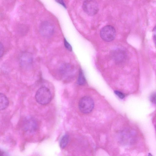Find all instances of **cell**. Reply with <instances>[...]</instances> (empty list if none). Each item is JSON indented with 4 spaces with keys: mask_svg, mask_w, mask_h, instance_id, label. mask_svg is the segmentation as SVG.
<instances>
[{
    "mask_svg": "<svg viewBox=\"0 0 156 156\" xmlns=\"http://www.w3.org/2000/svg\"><path fill=\"white\" fill-rule=\"evenodd\" d=\"M148 156H153L150 153L148 154Z\"/></svg>",
    "mask_w": 156,
    "mask_h": 156,
    "instance_id": "20",
    "label": "cell"
},
{
    "mask_svg": "<svg viewBox=\"0 0 156 156\" xmlns=\"http://www.w3.org/2000/svg\"><path fill=\"white\" fill-rule=\"evenodd\" d=\"M75 70L72 65L69 64L63 65L60 68V72L64 80L71 78L73 75Z\"/></svg>",
    "mask_w": 156,
    "mask_h": 156,
    "instance_id": "7",
    "label": "cell"
},
{
    "mask_svg": "<svg viewBox=\"0 0 156 156\" xmlns=\"http://www.w3.org/2000/svg\"><path fill=\"white\" fill-rule=\"evenodd\" d=\"M0 156H9V154L6 151L0 148Z\"/></svg>",
    "mask_w": 156,
    "mask_h": 156,
    "instance_id": "15",
    "label": "cell"
},
{
    "mask_svg": "<svg viewBox=\"0 0 156 156\" xmlns=\"http://www.w3.org/2000/svg\"><path fill=\"white\" fill-rule=\"evenodd\" d=\"M23 125L24 130L30 133L36 131L38 126L36 120L31 117H27L23 121Z\"/></svg>",
    "mask_w": 156,
    "mask_h": 156,
    "instance_id": "6",
    "label": "cell"
},
{
    "mask_svg": "<svg viewBox=\"0 0 156 156\" xmlns=\"http://www.w3.org/2000/svg\"><path fill=\"white\" fill-rule=\"evenodd\" d=\"M83 9L88 15L93 16L95 15L99 10L97 2L94 0H86L83 4Z\"/></svg>",
    "mask_w": 156,
    "mask_h": 156,
    "instance_id": "5",
    "label": "cell"
},
{
    "mask_svg": "<svg viewBox=\"0 0 156 156\" xmlns=\"http://www.w3.org/2000/svg\"><path fill=\"white\" fill-rule=\"evenodd\" d=\"M78 106L81 112L85 114L88 113L90 112L94 108V101L90 97L84 96L80 100Z\"/></svg>",
    "mask_w": 156,
    "mask_h": 156,
    "instance_id": "2",
    "label": "cell"
},
{
    "mask_svg": "<svg viewBox=\"0 0 156 156\" xmlns=\"http://www.w3.org/2000/svg\"><path fill=\"white\" fill-rule=\"evenodd\" d=\"M64 44L66 49L69 51H72V47L65 38L64 39Z\"/></svg>",
    "mask_w": 156,
    "mask_h": 156,
    "instance_id": "14",
    "label": "cell"
},
{
    "mask_svg": "<svg viewBox=\"0 0 156 156\" xmlns=\"http://www.w3.org/2000/svg\"><path fill=\"white\" fill-rule=\"evenodd\" d=\"M39 30L40 33L42 36L46 38H49L54 34V27L50 22L45 21L40 24Z\"/></svg>",
    "mask_w": 156,
    "mask_h": 156,
    "instance_id": "4",
    "label": "cell"
},
{
    "mask_svg": "<svg viewBox=\"0 0 156 156\" xmlns=\"http://www.w3.org/2000/svg\"><path fill=\"white\" fill-rule=\"evenodd\" d=\"M56 1L59 4H60L62 5L64 8H66V6L65 3H64V2L62 0H56Z\"/></svg>",
    "mask_w": 156,
    "mask_h": 156,
    "instance_id": "18",
    "label": "cell"
},
{
    "mask_svg": "<svg viewBox=\"0 0 156 156\" xmlns=\"http://www.w3.org/2000/svg\"><path fill=\"white\" fill-rule=\"evenodd\" d=\"M33 62V57L32 55L27 52L23 53L20 58V62L21 66L25 68L31 66Z\"/></svg>",
    "mask_w": 156,
    "mask_h": 156,
    "instance_id": "8",
    "label": "cell"
},
{
    "mask_svg": "<svg viewBox=\"0 0 156 156\" xmlns=\"http://www.w3.org/2000/svg\"><path fill=\"white\" fill-rule=\"evenodd\" d=\"M116 31L114 27L111 25H106L101 30L100 35L101 38L106 42H110L115 38Z\"/></svg>",
    "mask_w": 156,
    "mask_h": 156,
    "instance_id": "3",
    "label": "cell"
},
{
    "mask_svg": "<svg viewBox=\"0 0 156 156\" xmlns=\"http://www.w3.org/2000/svg\"><path fill=\"white\" fill-rule=\"evenodd\" d=\"M114 60L117 62H121L126 58V53L125 51L121 49H118L114 51L112 54Z\"/></svg>",
    "mask_w": 156,
    "mask_h": 156,
    "instance_id": "9",
    "label": "cell"
},
{
    "mask_svg": "<svg viewBox=\"0 0 156 156\" xmlns=\"http://www.w3.org/2000/svg\"><path fill=\"white\" fill-rule=\"evenodd\" d=\"M86 82V79L82 69L79 70L77 79L78 83L81 85L84 84Z\"/></svg>",
    "mask_w": 156,
    "mask_h": 156,
    "instance_id": "12",
    "label": "cell"
},
{
    "mask_svg": "<svg viewBox=\"0 0 156 156\" xmlns=\"http://www.w3.org/2000/svg\"><path fill=\"white\" fill-rule=\"evenodd\" d=\"M134 135L128 133H123L121 135V140L123 144H131L133 142V138Z\"/></svg>",
    "mask_w": 156,
    "mask_h": 156,
    "instance_id": "10",
    "label": "cell"
},
{
    "mask_svg": "<svg viewBox=\"0 0 156 156\" xmlns=\"http://www.w3.org/2000/svg\"><path fill=\"white\" fill-rule=\"evenodd\" d=\"M35 99L39 104L45 105L48 104L51 98V94L50 90L47 87H42L37 91Z\"/></svg>",
    "mask_w": 156,
    "mask_h": 156,
    "instance_id": "1",
    "label": "cell"
},
{
    "mask_svg": "<svg viewBox=\"0 0 156 156\" xmlns=\"http://www.w3.org/2000/svg\"><path fill=\"white\" fill-rule=\"evenodd\" d=\"M9 104L7 97L3 94L0 93V111L6 109Z\"/></svg>",
    "mask_w": 156,
    "mask_h": 156,
    "instance_id": "11",
    "label": "cell"
},
{
    "mask_svg": "<svg viewBox=\"0 0 156 156\" xmlns=\"http://www.w3.org/2000/svg\"><path fill=\"white\" fill-rule=\"evenodd\" d=\"M69 136L67 134L64 135L62 137L60 143L61 148L63 149L66 146L68 142Z\"/></svg>",
    "mask_w": 156,
    "mask_h": 156,
    "instance_id": "13",
    "label": "cell"
},
{
    "mask_svg": "<svg viewBox=\"0 0 156 156\" xmlns=\"http://www.w3.org/2000/svg\"><path fill=\"white\" fill-rule=\"evenodd\" d=\"M151 101L153 103H155V94H153L151 98Z\"/></svg>",
    "mask_w": 156,
    "mask_h": 156,
    "instance_id": "19",
    "label": "cell"
},
{
    "mask_svg": "<svg viewBox=\"0 0 156 156\" xmlns=\"http://www.w3.org/2000/svg\"><path fill=\"white\" fill-rule=\"evenodd\" d=\"M4 52V48L2 43L0 42V58L2 57Z\"/></svg>",
    "mask_w": 156,
    "mask_h": 156,
    "instance_id": "16",
    "label": "cell"
},
{
    "mask_svg": "<svg viewBox=\"0 0 156 156\" xmlns=\"http://www.w3.org/2000/svg\"><path fill=\"white\" fill-rule=\"evenodd\" d=\"M115 93L120 98L122 99L125 97V95L123 94L120 91L116 90L115 91Z\"/></svg>",
    "mask_w": 156,
    "mask_h": 156,
    "instance_id": "17",
    "label": "cell"
}]
</instances>
